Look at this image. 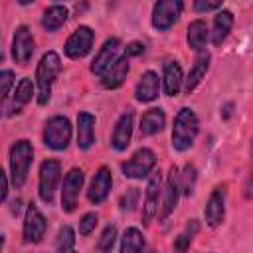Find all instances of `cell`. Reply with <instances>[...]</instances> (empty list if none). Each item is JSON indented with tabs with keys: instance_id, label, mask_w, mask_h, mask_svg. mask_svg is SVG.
Here are the masks:
<instances>
[{
	"instance_id": "6da1fadb",
	"label": "cell",
	"mask_w": 253,
	"mask_h": 253,
	"mask_svg": "<svg viewBox=\"0 0 253 253\" xmlns=\"http://www.w3.org/2000/svg\"><path fill=\"white\" fill-rule=\"evenodd\" d=\"M198 130H200V123H198V117L192 109L184 107L178 111L176 119H174V128H172V146L178 150V152H184L188 150L196 136H198Z\"/></svg>"
},
{
	"instance_id": "7a4b0ae2",
	"label": "cell",
	"mask_w": 253,
	"mask_h": 253,
	"mask_svg": "<svg viewBox=\"0 0 253 253\" xmlns=\"http://www.w3.org/2000/svg\"><path fill=\"white\" fill-rule=\"evenodd\" d=\"M59 69H61V61L55 51H47L42 55V59L38 63V71H36L38 103L40 105H47V101L51 97V85H53Z\"/></svg>"
},
{
	"instance_id": "3957f363",
	"label": "cell",
	"mask_w": 253,
	"mask_h": 253,
	"mask_svg": "<svg viewBox=\"0 0 253 253\" xmlns=\"http://www.w3.org/2000/svg\"><path fill=\"white\" fill-rule=\"evenodd\" d=\"M34 160V148L30 140H18L10 148V176L16 188H22Z\"/></svg>"
},
{
	"instance_id": "277c9868",
	"label": "cell",
	"mask_w": 253,
	"mask_h": 253,
	"mask_svg": "<svg viewBox=\"0 0 253 253\" xmlns=\"http://www.w3.org/2000/svg\"><path fill=\"white\" fill-rule=\"evenodd\" d=\"M71 140V125L65 117H51L43 128V144L51 150H65Z\"/></svg>"
},
{
	"instance_id": "5b68a950",
	"label": "cell",
	"mask_w": 253,
	"mask_h": 253,
	"mask_svg": "<svg viewBox=\"0 0 253 253\" xmlns=\"http://www.w3.org/2000/svg\"><path fill=\"white\" fill-rule=\"evenodd\" d=\"M61 178V164L57 160H43L40 166V198L45 204L53 202L57 184Z\"/></svg>"
},
{
	"instance_id": "8992f818",
	"label": "cell",
	"mask_w": 253,
	"mask_h": 253,
	"mask_svg": "<svg viewBox=\"0 0 253 253\" xmlns=\"http://www.w3.org/2000/svg\"><path fill=\"white\" fill-rule=\"evenodd\" d=\"M182 8H184L182 0H158L152 8V26L158 32L172 28L180 18Z\"/></svg>"
},
{
	"instance_id": "52a82bcc",
	"label": "cell",
	"mask_w": 253,
	"mask_h": 253,
	"mask_svg": "<svg viewBox=\"0 0 253 253\" xmlns=\"http://www.w3.org/2000/svg\"><path fill=\"white\" fill-rule=\"evenodd\" d=\"M156 164V156L150 148H138L121 168L126 178H144Z\"/></svg>"
},
{
	"instance_id": "ba28073f",
	"label": "cell",
	"mask_w": 253,
	"mask_h": 253,
	"mask_svg": "<svg viewBox=\"0 0 253 253\" xmlns=\"http://www.w3.org/2000/svg\"><path fill=\"white\" fill-rule=\"evenodd\" d=\"M93 38H95V34H93V30L89 26H79L67 38V42H65V47H63L65 49V55L71 57V59L85 57L89 53L91 45H93Z\"/></svg>"
},
{
	"instance_id": "9c48e42d",
	"label": "cell",
	"mask_w": 253,
	"mask_h": 253,
	"mask_svg": "<svg viewBox=\"0 0 253 253\" xmlns=\"http://www.w3.org/2000/svg\"><path fill=\"white\" fill-rule=\"evenodd\" d=\"M83 186V172L79 168H71L65 178H63V186H61V210L71 213L77 206V198H79V190Z\"/></svg>"
},
{
	"instance_id": "30bf717a",
	"label": "cell",
	"mask_w": 253,
	"mask_h": 253,
	"mask_svg": "<svg viewBox=\"0 0 253 253\" xmlns=\"http://www.w3.org/2000/svg\"><path fill=\"white\" fill-rule=\"evenodd\" d=\"M180 190H182V182H180V172L176 166L170 168L168 172V180H166V186H164V192H162V206H160V211H158V219H166L176 204H178V198H180Z\"/></svg>"
},
{
	"instance_id": "8fae6325",
	"label": "cell",
	"mask_w": 253,
	"mask_h": 253,
	"mask_svg": "<svg viewBox=\"0 0 253 253\" xmlns=\"http://www.w3.org/2000/svg\"><path fill=\"white\" fill-rule=\"evenodd\" d=\"M45 217L42 215V211L38 210L36 204H30L26 208V217H24V229H22V235H24V241L26 243H38L42 241L43 233H45Z\"/></svg>"
},
{
	"instance_id": "7c38bea8",
	"label": "cell",
	"mask_w": 253,
	"mask_h": 253,
	"mask_svg": "<svg viewBox=\"0 0 253 253\" xmlns=\"http://www.w3.org/2000/svg\"><path fill=\"white\" fill-rule=\"evenodd\" d=\"M160 194H162V178H160V172H156L148 180L146 194H144V204H142V223L144 225H150V221L154 219V215H158V200H160Z\"/></svg>"
},
{
	"instance_id": "4fadbf2b",
	"label": "cell",
	"mask_w": 253,
	"mask_h": 253,
	"mask_svg": "<svg viewBox=\"0 0 253 253\" xmlns=\"http://www.w3.org/2000/svg\"><path fill=\"white\" fill-rule=\"evenodd\" d=\"M34 55V36L26 26H20L12 40V57L20 65H28Z\"/></svg>"
},
{
	"instance_id": "5bb4252c",
	"label": "cell",
	"mask_w": 253,
	"mask_h": 253,
	"mask_svg": "<svg viewBox=\"0 0 253 253\" xmlns=\"http://www.w3.org/2000/svg\"><path fill=\"white\" fill-rule=\"evenodd\" d=\"M204 217L206 223L210 227H217L221 225L223 217H225V190L221 186L213 188L208 202H206V210H204Z\"/></svg>"
},
{
	"instance_id": "9a60e30c",
	"label": "cell",
	"mask_w": 253,
	"mask_h": 253,
	"mask_svg": "<svg viewBox=\"0 0 253 253\" xmlns=\"http://www.w3.org/2000/svg\"><path fill=\"white\" fill-rule=\"evenodd\" d=\"M119 49H121L119 40H117V38H109V40L103 43V47L99 49V53L95 55V59H93V63H91V71L101 77V75L119 59Z\"/></svg>"
},
{
	"instance_id": "2e32d148",
	"label": "cell",
	"mask_w": 253,
	"mask_h": 253,
	"mask_svg": "<svg viewBox=\"0 0 253 253\" xmlns=\"http://www.w3.org/2000/svg\"><path fill=\"white\" fill-rule=\"evenodd\" d=\"M111 186H113L111 170H109L107 166H101V168L97 170V174L93 176L91 186H89V190H87V198H89V202L95 204V206L101 204V202H105V198H107L109 192H111Z\"/></svg>"
},
{
	"instance_id": "e0dca14e",
	"label": "cell",
	"mask_w": 253,
	"mask_h": 253,
	"mask_svg": "<svg viewBox=\"0 0 253 253\" xmlns=\"http://www.w3.org/2000/svg\"><path fill=\"white\" fill-rule=\"evenodd\" d=\"M132 111H126L119 117L117 125H115V130H113V138H111V144L115 150H126V146L130 144V136H132Z\"/></svg>"
},
{
	"instance_id": "ac0fdd59",
	"label": "cell",
	"mask_w": 253,
	"mask_h": 253,
	"mask_svg": "<svg viewBox=\"0 0 253 253\" xmlns=\"http://www.w3.org/2000/svg\"><path fill=\"white\" fill-rule=\"evenodd\" d=\"M158 89H160V81H158V75L154 71H144L140 81L136 83V89H134V97L138 103H150L158 97Z\"/></svg>"
},
{
	"instance_id": "d6986e66",
	"label": "cell",
	"mask_w": 253,
	"mask_h": 253,
	"mask_svg": "<svg viewBox=\"0 0 253 253\" xmlns=\"http://www.w3.org/2000/svg\"><path fill=\"white\" fill-rule=\"evenodd\" d=\"M128 73V55L119 57L103 75H101V85L105 89H117L123 85V81L126 79Z\"/></svg>"
},
{
	"instance_id": "ffe728a7",
	"label": "cell",
	"mask_w": 253,
	"mask_h": 253,
	"mask_svg": "<svg viewBox=\"0 0 253 253\" xmlns=\"http://www.w3.org/2000/svg\"><path fill=\"white\" fill-rule=\"evenodd\" d=\"M95 142V117L91 113L77 115V146L81 150L91 148Z\"/></svg>"
},
{
	"instance_id": "44dd1931",
	"label": "cell",
	"mask_w": 253,
	"mask_h": 253,
	"mask_svg": "<svg viewBox=\"0 0 253 253\" xmlns=\"http://www.w3.org/2000/svg\"><path fill=\"white\" fill-rule=\"evenodd\" d=\"M164 93L168 97H174L178 95V91L182 89V83H184V75H182V67L178 61H168L166 67H164Z\"/></svg>"
},
{
	"instance_id": "7402d4cb",
	"label": "cell",
	"mask_w": 253,
	"mask_h": 253,
	"mask_svg": "<svg viewBox=\"0 0 253 253\" xmlns=\"http://www.w3.org/2000/svg\"><path fill=\"white\" fill-rule=\"evenodd\" d=\"M208 67H210V53H200L198 59H196V63H194V67L190 69L188 77L184 79V91H186L188 95L200 85V81L204 79Z\"/></svg>"
},
{
	"instance_id": "603a6c76",
	"label": "cell",
	"mask_w": 253,
	"mask_h": 253,
	"mask_svg": "<svg viewBox=\"0 0 253 253\" xmlns=\"http://www.w3.org/2000/svg\"><path fill=\"white\" fill-rule=\"evenodd\" d=\"M231 26H233V14L229 10H221L213 20V32H211L213 45H221L225 42V38L231 32Z\"/></svg>"
},
{
	"instance_id": "cb8c5ba5",
	"label": "cell",
	"mask_w": 253,
	"mask_h": 253,
	"mask_svg": "<svg viewBox=\"0 0 253 253\" xmlns=\"http://www.w3.org/2000/svg\"><path fill=\"white\" fill-rule=\"evenodd\" d=\"M188 45L194 49V51H204L206 43H208V38H210V32H208V26L204 20H194L190 26H188Z\"/></svg>"
},
{
	"instance_id": "d4e9b609",
	"label": "cell",
	"mask_w": 253,
	"mask_h": 253,
	"mask_svg": "<svg viewBox=\"0 0 253 253\" xmlns=\"http://www.w3.org/2000/svg\"><path fill=\"white\" fill-rule=\"evenodd\" d=\"M166 123V117H164V111L162 109H150L142 115L140 119V134L142 136H150V134H156L158 130H162Z\"/></svg>"
},
{
	"instance_id": "484cf974",
	"label": "cell",
	"mask_w": 253,
	"mask_h": 253,
	"mask_svg": "<svg viewBox=\"0 0 253 253\" xmlns=\"http://www.w3.org/2000/svg\"><path fill=\"white\" fill-rule=\"evenodd\" d=\"M65 20H67V8L55 4V6H49V8L43 12V16H42V26H43V30H47V32H55V30H59V28L65 24Z\"/></svg>"
},
{
	"instance_id": "4316f807",
	"label": "cell",
	"mask_w": 253,
	"mask_h": 253,
	"mask_svg": "<svg viewBox=\"0 0 253 253\" xmlns=\"http://www.w3.org/2000/svg\"><path fill=\"white\" fill-rule=\"evenodd\" d=\"M32 95H34V85H32V79L30 77H24L20 79L18 87H16V93H14V101H12V109L10 113H20L24 105H28L32 101Z\"/></svg>"
},
{
	"instance_id": "83f0119b",
	"label": "cell",
	"mask_w": 253,
	"mask_h": 253,
	"mask_svg": "<svg viewBox=\"0 0 253 253\" xmlns=\"http://www.w3.org/2000/svg\"><path fill=\"white\" fill-rule=\"evenodd\" d=\"M144 249V237L136 227H128L125 229L123 237H121V251L128 253V251H140Z\"/></svg>"
},
{
	"instance_id": "f1b7e54d",
	"label": "cell",
	"mask_w": 253,
	"mask_h": 253,
	"mask_svg": "<svg viewBox=\"0 0 253 253\" xmlns=\"http://www.w3.org/2000/svg\"><path fill=\"white\" fill-rule=\"evenodd\" d=\"M73 247H75V233L69 225H63L55 237V251L65 253V251H73Z\"/></svg>"
},
{
	"instance_id": "f546056e",
	"label": "cell",
	"mask_w": 253,
	"mask_h": 253,
	"mask_svg": "<svg viewBox=\"0 0 253 253\" xmlns=\"http://www.w3.org/2000/svg\"><path fill=\"white\" fill-rule=\"evenodd\" d=\"M196 231H198V221H196V219H192V221L188 223L186 231H184V233H180V235H178V239L174 241V249H178V251L188 249V245H190V241H192V237H194V233H196Z\"/></svg>"
},
{
	"instance_id": "4dcf8cb0",
	"label": "cell",
	"mask_w": 253,
	"mask_h": 253,
	"mask_svg": "<svg viewBox=\"0 0 253 253\" xmlns=\"http://www.w3.org/2000/svg\"><path fill=\"white\" fill-rule=\"evenodd\" d=\"M115 239H117V227L115 225H107L101 233V239L97 243V249L99 251H111L113 245H115Z\"/></svg>"
},
{
	"instance_id": "1f68e13d",
	"label": "cell",
	"mask_w": 253,
	"mask_h": 253,
	"mask_svg": "<svg viewBox=\"0 0 253 253\" xmlns=\"http://www.w3.org/2000/svg\"><path fill=\"white\" fill-rule=\"evenodd\" d=\"M180 182H182V192L186 196H190L194 190V182H196V168L188 164L184 168V174H180Z\"/></svg>"
},
{
	"instance_id": "d6a6232c",
	"label": "cell",
	"mask_w": 253,
	"mask_h": 253,
	"mask_svg": "<svg viewBox=\"0 0 253 253\" xmlns=\"http://www.w3.org/2000/svg\"><path fill=\"white\" fill-rule=\"evenodd\" d=\"M97 225V213H85L79 221V233L81 235H89Z\"/></svg>"
},
{
	"instance_id": "836d02e7",
	"label": "cell",
	"mask_w": 253,
	"mask_h": 253,
	"mask_svg": "<svg viewBox=\"0 0 253 253\" xmlns=\"http://www.w3.org/2000/svg\"><path fill=\"white\" fill-rule=\"evenodd\" d=\"M223 0H194V10L198 14H206V12H211L215 8L221 6Z\"/></svg>"
},
{
	"instance_id": "e575fe53",
	"label": "cell",
	"mask_w": 253,
	"mask_h": 253,
	"mask_svg": "<svg viewBox=\"0 0 253 253\" xmlns=\"http://www.w3.org/2000/svg\"><path fill=\"white\" fill-rule=\"evenodd\" d=\"M136 202H138V190H136V188H128L126 194L121 198V208L130 211V210L136 206Z\"/></svg>"
},
{
	"instance_id": "d590c367",
	"label": "cell",
	"mask_w": 253,
	"mask_h": 253,
	"mask_svg": "<svg viewBox=\"0 0 253 253\" xmlns=\"http://www.w3.org/2000/svg\"><path fill=\"white\" fill-rule=\"evenodd\" d=\"M0 83H2V97L6 99L8 97V93H10V87H12V83H14V73L12 71H8V69H4L2 73H0Z\"/></svg>"
},
{
	"instance_id": "8d00e7d4",
	"label": "cell",
	"mask_w": 253,
	"mask_h": 253,
	"mask_svg": "<svg viewBox=\"0 0 253 253\" xmlns=\"http://www.w3.org/2000/svg\"><path fill=\"white\" fill-rule=\"evenodd\" d=\"M126 55H138V53H142L144 51V45L142 43H138V42H132V43H128L126 45Z\"/></svg>"
},
{
	"instance_id": "74e56055",
	"label": "cell",
	"mask_w": 253,
	"mask_h": 253,
	"mask_svg": "<svg viewBox=\"0 0 253 253\" xmlns=\"http://www.w3.org/2000/svg\"><path fill=\"white\" fill-rule=\"evenodd\" d=\"M2 194H0V200L2 202H6V196H8V178H6V174L2 172Z\"/></svg>"
},
{
	"instance_id": "f35d334b",
	"label": "cell",
	"mask_w": 253,
	"mask_h": 253,
	"mask_svg": "<svg viewBox=\"0 0 253 253\" xmlns=\"http://www.w3.org/2000/svg\"><path fill=\"white\" fill-rule=\"evenodd\" d=\"M30 2H34V0H18V4H30Z\"/></svg>"
}]
</instances>
